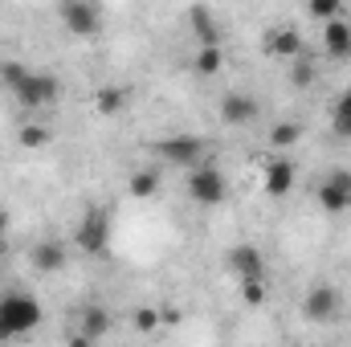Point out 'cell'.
Listing matches in <instances>:
<instances>
[{"label": "cell", "mask_w": 351, "mask_h": 347, "mask_svg": "<svg viewBox=\"0 0 351 347\" xmlns=\"http://www.w3.org/2000/svg\"><path fill=\"white\" fill-rule=\"evenodd\" d=\"M192 70H196L200 78H217V74L225 70V49H221V45H196Z\"/></svg>", "instance_id": "obj_19"}, {"label": "cell", "mask_w": 351, "mask_h": 347, "mask_svg": "<svg viewBox=\"0 0 351 347\" xmlns=\"http://www.w3.org/2000/svg\"><path fill=\"white\" fill-rule=\"evenodd\" d=\"M262 49H265V58H274V62H294L298 53H306V37L294 25H274L265 33Z\"/></svg>", "instance_id": "obj_11"}, {"label": "cell", "mask_w": 351, "mask_h": 347, "mask_svg": "<svg viewBox=\"0 0 351 347\" xmlns=\"http://www.w3.org/2000/svg\"><path fill=\"white\" fill-rule=\"evenodd\" d=\"M217 115H221V123H225V127H250V123H258V119H262V102H258L250 90H229V94L221 98Z\"/></svg>", "instance_id": "obj_9"}, {"label": "cell", "mask_w": 351, "mask_h": 347, "mask_svg": "<svg viewBox=\"0 0 351 347\" xmlns=\"http://www.w3.org/2000/svg\"><path fill=\"white\" fill-rule=\"evenodd\" d=\"M306 16L311 21H335V16H343V0H306Z\"/></svg>", "instance_id": "obj_24"}, {"label": "cell", "mask_w": 351, "mask_h": 347, "mask_svg": "<svg viewBox=\"0 0 351 347\" xmlns=\"http://www.w3.org/2000/svg\"><path fill=\"white\" fill-rule=\"evenodd\" d=\"M8 250V213L0 208V254Z\"/></svg>", "instance_id": "obj_27"}, {"label": "cell", "mask_w": 351, "mask_h": 347, "mask_svg": "<svg viewBox=\"0 0 351 347\" xmlns=\"http://www.w3.org/2000/svg\"><path fill=\"white\" fill-rule=\"evenodd\" d=\"M66 261H70V254H66L62 241H41V246L33 250V270H37V274H62Z\"/></svg>", "instance_id": "obj_17"}, {"label": "cell", "mask_w": 351, "mask_h": 347, "mask_svg": "<svg viewBox=\"0 0 351 347\" xmlns=\"http://www.w3.org/2000/svg\"><path fill=\"white\" fill-rule=\"evenodd\" d=\"M160 323H168V327L180 323V307H164V311H160Z\"/></svg>", "instance_id": "obj_28"}, {"label": "cell", "mask_w": 351, "mask_h": 347, "mask_svg": "<svg viewBox=\"0 0 351 347\" xmlns=\"http://www.w3.org/2000/svg\"><path fill=\"white\" fill-rule=\"evenodd\" d=\"M229 265L237 274V282H254V278H265V258L258 246H237L229 254Z\"/></svg>", "instance_id": "obj_14"}, {"label": "cell", "mask_w": 351, "mask_h": 347, "mask_svg": "<svg viewBox=\"0 0 351 347\" xmlns=\"http://www.w3.org/2000/svg\"><path fill=\"white\" fill-rule=\"evenodd\" d=\"M331 127H335V135L351 139V90H343V94L331 102Z\"/></svg>", "instance_id": "obj_21"}, {"label": "cell", "mask_w": 351, "mask_h": 347, "mask_svg": "<svg viewBox=\"0 0 351 347\" xmlns=\"http://www.w3.org/2000/svg\"><path fill=\"white\" fill-rule=\"evenodd\" d=\"M237 286H241V302H245V307H262V302H265V278L237 282Z\"/></svg>", "instance_id": "obj_25"}, {"label": "cell", "mask_w": 351, "mask_h": 347, "mask_svg": "<svg viewBox=\"0 0 351 347\" xmlns=\"http://www.w3.org/2000/svg\"><path fill=\"white\" fill-rule=\"evenodd\" d=\"M16 143H21L25 152H41V147H49V143H53V131H49V123H45V119L25 115V119L16 123Z\"/></svg>", "instance_id": "obj_16"}, {"label": "cell", "mask_w": 351, "mask_h": 347, "mask_svg": "<svg viewBox=\"0 0 351 347\" xmlns=\"http://www.w3.org/2000/svg\"><path fill=\"white\" fill-rule=\"evenodd\" d=\"M188 29H192L196 45H221V25H217V16L204 4H192L188 8Z\"/></svg>", "instance_id": "obj_15"}, {"label": "cell", "mask_w": 351, "mask_h": 347, "mask_svg": "<svg viewBox=\"0 0 351 347\" xmlns=\"http://www.w3.org/2000/svg\"><path fill=\"white\" fill-rule=\"evenodd\" d=\"M0 86L16 98V106H21L25 115L49 110V106L58 102V94H62V86H58L53 74H45V70H29V66L16 62V58H4V62H0Z\"/></svg>", "instance_id": "obj_1"}, {"label": "cell", "mask_w": 351, "mask_h": 347, "mask_svg": "<svg viewBox=\"0 0 351 347\" xmlns=\"http://www.w3.org/2000/svg\"><path fill=\"white\" fill-rule=\"evenodd\" d=\"M319 78V66L311 62V53H298L294 62H290V86H298V90H306L311 82Z\"/></svg>", "instance_id": "obj_23"}, {"label": "cell", "mask_w": 351, "mask_h": 347, "mask_svg": "<svg viewBox=\"0 0 351 347\" xmlns=\"http://www.w3.org/2000/svg\"><path fill=\"white\" fill-rule=\"evenodd\" d=\"M110 327H114V315H110L106 307H86V311H82V331L74 335V344L78 347L98 344V339L110 335Z\"/></svg>", "instance_id": "obj_13"}, {"label": "cell", "mask_w": 351, "mask_h": 347, "mask_svg": "<svg viewBox=\"0 0 351 347\" xmlns=\"http://www.w3.org/2000/svg\"><path fill=\"white\" fill-rule=\"evenodd\" d=\"M188 196L196 200V204H204V208H217V204H225V196H229V180L225 172L213 164V160H200L196 168H188Z\"/></svg>", "instance_id": "obj_4"}, {"label": "cell", "mask_w": 351, "mask_h": 347, "mask_svg": "<svg viewBox=\"0 0 351 347\" xmlns=\"http://www.w3.org/2000/svg\"><path fill=\"white\" fill-rule=\"evenodd\" d=\"M323 53L331 62H351V21H323Z\"/></svg>", "instance_id": "obj_12"}, {"label": "cell", "mask_w": 351, "mask_h": 347, "mask_svg": "<svg viewBox=\"0 0 351 347\" xmlns=\"http://www.w3.org/2000/svg\"><path fill=\"white\" fill-rule=\"evenodd\" d=\"M294 184H298V168H294V160H290L286 152H274V156L265 160V172H262L265 196L282 200V196H290V192H294Z\"/></svg>", "instance_id": "obj_10"}, {"label": "cell", "mask_w": 351, "mask_h": 347, "mask_svg": "<svg viewBox=\"0 0 351 347\" xmlns=\"http://www.w3.org/2000/svg\"><path fill=\"white\" fill-rule=\"evenodd\" d=\"M298 139H302V123H294V119H278L269 127V152H290Z\"/></svg>", "instance_id": "obj_20"}, {"label": "cell", "mask_w": 351, "mask_h": 347, "mask_svg": "<svg viewBox=\"0 0 351 347\" xmlns=\"http://www.w3.org/2000/svg\"><path fill=\"white\" fill-rule=\"evenodd\" d=\"M127 86H98L94 90V115L98 119H114V115H123L127 110Z\"/></svg>", "instance_id": "obj_18"}, {"label": "cell", "mask_w": 351, "mask_h": 347, "mask_svg": "<svg viewBox=\"0 0 351 347\" xmlns=\"http://www.w3.org/2000/svg\"><path fill=\"white\" fill-rule=\"evenodd\" d=\"M127 192H131L135 200H152V196L160 192V172H131Z\"/></svg>", "instance_id": "obj_22"}, {"label": "cell", "mask_w": 351, "mask_h": 347, "mask_svg": "<svg viewBox=\"0 0 351 347\" xmlns=\"http://www.w3.org/2000/svg\"><path fill=\"white\" fill-rule=\"evenodd\" d=\"M315 200H319V208L327 213V217H343L351 213V172H327L319 180V188H315Z\"/></svg>", "instance_id": "obj_7"}, {"label": "cell", "mask_w": 351, "mask_h": 347, "mask_svg": "<svg viewBox=\"0 0 351 347\" xmlns=\"http://www.w3.org/2000/svg\"><path fill=\"white\" fill-rule=\"evenodd\" d=\"M74 250L86 258H102L110 250V213L102 204L86 208V217H78L74 225Z\"/></svg>", "instance_id": "obj_3"}, {"label": "cell", "mask_w": 351, "mask_h": 347, "mask_svg": "<svg viewBox=\"0 0 351 347\" xmlns=\"http://www.w3.org/2000/svg\"><path fill=\"white\" fill-rule=\"evenodd\" d=\"M62 25L70 37H98L102 33V4L98 0H62Z\"/></svg>", "instance_id": "obj_6"}, {"label": "cell", "mask_w": 351, "mask_h": 347, "mask_svg": "<svg viewBox=\"0 0 351 347\" xmlns=\"http://www.w3.org/2000/svg\"><path fill=\"white\" fill-rule=\"evenodd\" d=\"M131 323H135V331H143V335H152V331L160 327V311H156V307H139Z\"/></svg>", "instance_id": "obj_26"}, {"label": "cell", "mask_w": 351, "mask_h": 347, "mask_svg": "<svg viewBox=\"0 0 351 347\" xmlns=\"http://www.w3.org/2000/svg\"><path fill=\"white\" fill-rule=\"evenodd\" d=\"M156 152H160V160H168L176 168H196L200 160H208V143L200 135H168L156 143Z\"/></svg>", "instance_id": "obj_8"}, {"label": "cell", "mask_w": 351, "mask_h": 347, "mask_svg": "<svg viewBox=\"0 0 351 347\" xmlns=\"http://www.w3.org/2000/svg\"><path fill=\"white\" fill-rule=\"evenodd\" d=\"M343 307H348V298H343V290L331 286V282H315V286L306 290V298H302V315H306L311 323H335V319L343 315Z\"/></svg>", "instance_id": "obj_5"}, {"label": "cell", "mask_w": 351, "mask_h": 347, "mask_svg": "<svg viewBox=\"0 0 351 347\" xmlns=\"http://www.w3.org/2000/svg\"><path fill=\"white\" fill-rule=\"evenodd\" d=\"M41 323V302L29 290H4L0 294V344H12L29 335Z\"/></svg>", "instance_id": "obj_2"}]
</instances>
